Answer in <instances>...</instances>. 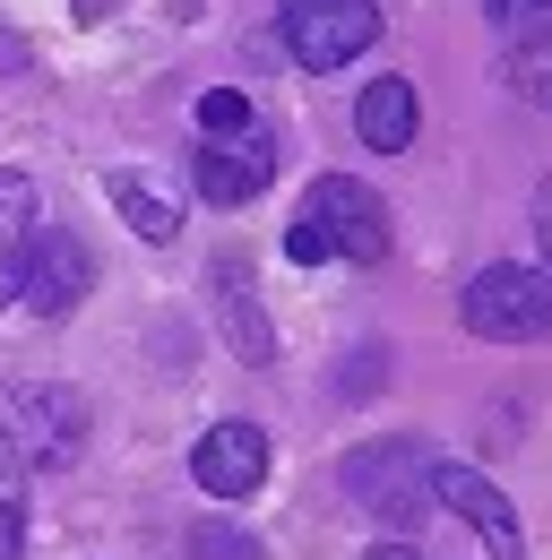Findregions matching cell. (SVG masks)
<instances>
[{
  "instance_id": "cell-2",
  "label": "cell",
  "mask_w": 552,
  "mask_h": 560,
  "mask_svg": "<svg viewBox=\"0 0 552 560\" xmlns=\"http://www.w3.org/2000/svg\"><path fill=\"white\" fill-rule=\"evenodd\" d=\"M458 319L475 337H492V346H536V337H552V268H527V259L483 268L458 293Z\"/></svg>"
},
{
  "instance_id": "cell-19",
  "label": "cell",
  "mask_w": 552,
  "mask_h": 560,
  "mask_svg": "<svg viewBox=\"0 0 552 560\" xmlns=\"http://www.w3.org/2000/svg\"><path fill=\"white\" fill-rule=\"evenodd\" d=\"M0 500H18V448H9V422H0Z\"/></svg>"
},
{
  "instance_id": "cell-14",
  "label": "cell",
  "mask_w": 552,
  "mask_h": 560,
  "mask_svg": "<svg viewBox=\"0 0 552 560\" xmlns=\"http://www.w3.org/2000/svg\"><path fill=\"white\" fill-rule=\"evenodd\" d=\"M509 95L518 104H536V113H552V35H536V44H509Z\"/></svg>"
},
{
  "instance_id": "cell-10",
  "label": "cell",
  "mask_w": 552,
  "mask_h": 560,
  "mask_svg": "<svg viewBox=\"0 0 552 560\" xmlns=\"http://www.w3.org/2000/svg\"><path fill=\"white\" fill-rule=\"evenodd\" d=\"M414 121H423L414 78H371V86H363V104H354V130H363V147H380V155H406V147H414Z\"/></svg>"
},
{
  "instance_id": "cell-3",
  "label": "cell",
  "mask_w": 552,
  "mask_h": 560,
  "mask_svg": "<svg viewBox=\"0 0 552 560\" xmlns=\"http://www.w3.org/2000/svg\"><path fill=\"white\" fill-rule=\"evenodd\" d=\"M276 26H285V52L302 70H345L380 44V0H285Z\"/></svg>"
},
{
  "instance_id": "cell-5",
  "label": "cell",
  "mask_w": 552,
  "mask_h": 560,
  "mask_svg": "<svg viewBox=\"0 0 552 560\" xmlns=\"http://www.w3.org/2000/svg\"><path fill=\"white\" fill-rule=\"evenodd\" d=\"M302 215L329 233V250H337V259H363V268H371V259H389V199H380V190H363L354 173H320V182H311V199H302Z\"/></svg>"
},
{
  "instance_id": "cell-18",
  "label": "cell",
  "mask_w": 552,
  "mask_h": 560,
  "mask_svg": "<svg viewBox=\"0 0 552 560\" xmlns=\"http://www.w3.org/2000/svg\"><path fill=\"white\" fill-rule=\"evenodd\" d=\"M285 259H294V268H320V259H337V250H329V233H320L311 215H294V224H285Z\"/></svg>"
},
{
  "instance_id": "cell-20",
  "label": "cell",
  "mask_w": 552,
  "mask_h": 560,
  "mask_svg": "<svg viewBox=\"0 0 552 560\" xmlns=\"http://www.w3.org/2000/svg\"><path fill=\"white\" fill-rule=\"evenodd\" d=\"M0 560H18V500H0Z\"/></svg>"
},
{
  "instance_id": "cell-21",
  "label": "cell",
  "mask_w": 552,
  "mask_h": 560,
  "mask_svg": "<svg viewBox=\"0 0 552 560\" xmlns=\"http://www.w3.org/2000/svg\"><path fill=\"white\" fill-rule=\"evenodd\" d=\"M536 233H544V259H552V173H544V190H536Z\"/></svg>"
},
{
  "instance_id": "cell-6",
  "label": "cell",
  "mask_w": 552,
  "mask_h": 560,
  "mask_svg": "<svg viewBox=\"0 0 552 560\" xmlns=\"http://www.w3.org/2000/svg\"><path fill=\"white\" fill-rule=\"evenodd\" d=\"M87 242L61 233V224H35V242H26V259H18V302L26 311H44V319H61L78 311V293H87Z\"/></svg>"
},
{
  "instance_id": "cell-4",
  "label": "cell",
  "mask_w": 552,
  "mask_h": 560,
  "mask_svg": "<svg viewBox=\"0 0 552 560\" xmlns=\"http://www.w3.org/2000/svg\"><path fill=\"white\" fill-rule=\"evenodd\" d=\"M9 448L18 466H78L87 448V397L53 380H18L9 388Z\"/></svg>"
},
{
  "instance_id": "cell-9",
  "label": "cell",
  "mask_w": 552,
  "mask_h": 560,
  "mask_svg": "<svg viewBox=\"0 0 552 560\" xmlns=\"http://www.w3.org/2000/svg\"><path fill=\"white\" fill-rule=\"evenodd\" d=\"M276 173L268 139H216L199 147V199H216V208H242V199H260Z\"/></svg>"
},
{
  "instance_id": "cell-13",
  "label": "cell",
  "mask_w": 552,
  "mask_h": 560,
  "mask_svg": "<svg viewBox=\"0 0 552 560\" xmlns=\"http://www.w3.org/2000/svg\"><path fill=\"white\" fill-rule=\"evenodd\" d=\"M104 190H113V208H122V224H130L138 242H173V233H182V215H173V199H164L156 182H138V173H113Z\"/></svg>"
},
{
  "instance_id": "cell-11",
  "label": "cell",
  "mask_w": 552,
  "mask_h": 560,
  "mask_svg": "<svg viewBox=\"0 0 552 560\" xmlns=\"http://www.w3.org/2000/svg\"><path fill=\"white\" fill-rule=\"evenodd\" d=\"M216 293H225L233 353H242V362H276V337H268V319H260V302H251V268H242V259H225V268H216Z\"/></svg>"
},
{
  "instance_id": "cell-23",
  "label": "cell",
  "mask_w": 552,
  "mask_h": 560,
  "mask_svg": "<svg viewBox=\"0 0 552 560\" xmlns=\"http://www.w3.org/2000/svg\"><path fill=\"white\" fill-rule=\"evenodd\" d=\"M363 560H414V544H380V552H363Z\"/></svg>"
},
{
  "instance_id": "cell-17",
  "label": "cell",
  "mask_w": 552,
  "mask_h": 560,
  "mask_svg": "<svg viewBox=\"0 0 552 560\" xmlns=\"http://www.w3.org/2000/svg\"><path fill=\"white\" fill-rule=\"evenodd\" d=\"M191 560H260V544L242 526H225V517H199L191 526Z\"/></svg>"
},
{
  "instance_id": "cell-12",
  "label": "cell",
  "mask_w": 552,
  "mask_h": 560,
  "mask_svg": "<svg viewBox=\"0 0 552 560\" xmlns=\"http://www.w3.org/2000/svg\"><path fill=\"white\" fill-rule=\"evenodd\" d=\"M35 182L26 173H0V293L18 284V259H26V242H35Z\"/></svg>"
},
{
  "instance_id": "cell-15",
  "label": "cell",
  "mask_w": 552,
  "mask_h": 560,
  "mask_svg": "<svg viewBox=\"0 0 552 560\" xmlns=\"http://www.w3.org/2000/svg\"><path fill=\"white\" fill-rule=\"evenodd\" d=\"M199 130L207 139H242V130H251V95H242V86H207L199 95Z\"/></svg>"
},
{
  "instance_id": "cell-22",
  "label": "cell",
  "mask_w": 552,
  "mask_h": 560,
  "mask_svg": "<svg viewBox=\"0 0 552 560\" xmlns=\"http://www.w3.org/2000/svg\"><path fill=\"white\" fill-rule=\"evenodd\" d=\"M69 9H78V26H95V18H113L122 0H69Z\"/></svg>"
},
{
  "instance_id": "cell-7",
  "label": "cell",
  "mask_w": 552,
  "mask_h": 560,
  "mask_svg": "<svg viewBox=\"0 0 552 560\" xmlns=\"http://www.w3.org/2000/svg\"><path fill=\"white\" fill-rule=\"evenodd\" d=\"M191 475H199V491H216V500L260 491V475H268V431H260V422H216L199 448H191Z\"/></svg>"
},
{
  "instance_id": "cell-1",
  "label": "cell",
  "mask_w": 552,
  "mask_h": 560,
  "mask_svg": "<svg viewBox=\"0 0 552 560\" xmlns=\"http://www.w3.org/2000/svg\"><path fill=\"white\" fill-rule=\"evenodd\" d=\"M440 457H432V440H414V431H389V440H363L354 457H345V491L380 517V526H423L432 517V500H440Z\"/></svg>"
},
{
  "instance_id": "cell-8",
  "label": "cell",
  "mask_w": 552,
  "mask_h": 560,
  "mask_svg": "<svg viewBox=\"0 0 552 560\" xmlns=\"http://www.w3.org/2000/svg\"><path fill=\"white\" fill-rule=\"evenodd\" d=\"M432 491H440V509H458V517L475 526L483 544H492V560H518V552H527V535H518V509L492 491V475H475V466H440V483H432Z\"/></svg>"
},
{
  "instance_id": "cell-16",
  "label": "cell",
  "mask_w": 552,
  "mask_h": 560,
  "mask_svg": "<svg viewBox=\"0 0 552 560\" xmlns=\"http://www.w3.org/2000/svg\"><path fill=\"white\" fill-rule=\"evenodd\" d=\"M483 18H492L509 44H536V35H552V0H483Z\"/></svg>"
}]
</instances>
